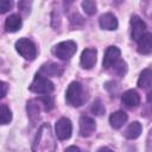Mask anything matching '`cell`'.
I'll return each instance as SVG.
<instances>
[{
	"mask_svg": "<svg viewBox=\"0 0 152 152\" xmlns=\"http://www.w3.org/2000/svg\"><path fill=\"white\" fill-rule=\"evenodd\" d=\"M65 99L69 104L74 107H80L84 102V95H83V87L80 82H71L66 89Z\"/></svg>",
	"mask_w": 152,
	"mask_h": 152,
	"instance_id": "1",
	"label": "cell"
},
{
	"mask_svg": "<svg viewBox=\"0 0 152 152\" xmlns=\"http://www.w3.org/2000/svg\"><path fill=\"white\" fill-rule=\"evenodd\" d=\"M53 83L44 75L37 74L30 84V90L36 94H50L53 91Z\"/></svg>",
	"mask_w": 152,
	"mask_h": 152,
	"instance_id": "2",
	"label": "cell"
},
{
	"mask_svg": "<svg viewBox=\"0 0 152 152\" xmlns=\"http://www.w3.org/2000/svg\"><path fill=\"white\" fill-rule=\"evenodd\" d=\"M76 50H77V45L74 40H65V42H62L55 46L53 53L59 59L66 61V59H70L75 55Z\"/></svg>",
	"mask_w": 152,
	"mask_h": 152,
	"instance_id": "3",
	"label": "cell"
},
{
	"mask_svg": "<svg viewBox=\"0 0 152 152\" xmlns=\"http://www.w3.org/2000/svg\"><path fill=\"white\" fill-rule=\"evenodd\" d=\"M15 49L25 59H28V61L34 59L37 55V49L34 43L27 38H20L15 43Z\"/></svg>",
	"mask_w": 152,
	"mask_h": 152,
	"instance_id": "4",
	"label": "cell"
},
{
	"mask_svg": "<svg viewBox=\"0 0 152 152\" xmlns=\"http://www.w3.org/2000/svg\"><path fill=\"white\" fill-rule=\"evenodd\" d=\"M55 131H56V135L59 140H66L71 137V132H72V125L71 121L66 118H61L55 126Z\"/></svg>",
	"mask_w": 152,
	"mask_h": 152,
	"instance_id": "5",
	"label": "cell"
},
{
	"mask_svg": "<svg viewBox=\"0 0 152 152\" xmlns=\"http://www.w3.org/2000/svg\"><path fill=\"white\" fill-rule=\"evenodd\" d=\"M131 26H132V39L138 42L139 38L145 33L146 24L140 17L132 15L131 17Z\"/></svg>",
	"mask_w": 152,
	"mask_h": 152,
	"instance_id": "6",
	"label": "cell"
},
{
	"mask_svg": "<svg viewBox=\"0 0 152 152\" xmlns=\"http://www.w3.org/2000/svg\"><path fill=\"white\" fill-rule=\"evenodd\" d=\"M120 50L116 46H109L106 52H104V57H103V68L104 69H109L112 68L119 59H120Z\"/></svg>",
	"mask_w": 152,
	"mask_h": 152,
	"instance_id": "7",
	"label": "cell"
},
{
	"mask_svg": "<svg viewBox=\"0 0 152 152\" xmlns=\"http://www.w3.org/2000/svg\"><path fill=\"white\" fill-rule=\"evenodd\" d=\"M96 55H97L96 49L88 48V49L83 50V52L81 55V65H82V68L83 69H91L96 63Z\"/></svg>",
	"mask_w": 152,
	"mask_h": 152,
	"instance_id": "8",
	"label": "cell"
},
{
	"mask_svg": "<svg viewBox=\"0 0 152 152\" xmlns=\"http://www.w3.org/2000/svg\"><path fill=\"white\" fill-rule=\"evenodd\" d=\"M96 129L94 119L89 116H82L80 120V133L82 137H90Z\"/></svg>",
	"mask_w": 152,
	"mask_h": 152,
	"instance_id": "9",
	"label": "cell"
},
{
	"mask_svg": "<svg viewBox=\"0 0 152 152\" xmlns=\"http://www.w3.org/2000/svg\"><path fill=\"white\" fill-rule=\"evenodd\" d=\"M138 52L141 55H148L152 52V33L145 32L138 40Z\"/></svg>",
	"mask_w": 152,
	"mask_h": 152,
	"instance_id": "10",
	"label": "cell"
},
{
	"mask_svg": "<svg viewBox=\"0 0 152 152\" xmlns=\"http://www.w3.org/2000/svg\"><path fill=\"white\" fill-rule=\"evenodd\" d=\"M121 101H122V103L126 107L133 108V107H137L140 103V96H139V94H138L137 90L131 89V90H127V91H125L122 94Z\"/></svg>",
	"mask_w": 152,
	"mask_h": 152,
	"instance_id": "11",
	"label": "cell"
},
{
	"mask_svg": "<svg viewBox=\"0 0 152 152\" xmlns=\"http://www.w3.org/2000/svg\"><path fill=\"white\" fill-rule=\"evenodd\" d=\"M64 71V68L59 64H56V63H48V64H44L42 65V68L39 69V72L40 75H44V76H61Z\"/></svg>",
	"mask_w": 152,
	"mask_h": 152,
	"instance_id": "12",
	"label": "cell"
},
{
	"mask_svg": "<svg viewBox=\"0 0 152 152\" xmlns=\"http://www.w3.org/2000/svg\"><path fill=\"white\" fill-rule=\"evenodd\" d=\"M100 21V26L101 28L103 30H109V31H113V30H116L118 28V19L114 14L112 13H106V14H102L99 19Z\"/></svg>",
	"mask_w": 152,
	"mask_h": 152,
	"instance_id": "13",
	"label": "cell"
},
{
	"mask_svg": "<svg viewBox=\"0 0 152 152\" xmlns=\"http://www.w3.org/2000/svg\"><path fill=\"white\" fill-rule=\"evenodd\" d=\"M128 116L127 114L124 112V110H118L115 113H112L110 116H109V124L113 128L115 129H119L120 127L124 126V124L127 121Z\"/></svg>",
	"mask_w": 152,
	"mask_h": 152,
	"instance_id": "14",
	"label": "cell"
},
{
	"mask_svg": "<svg viewBox=\"0 0 152 152\" xmlns=\"http://www.w3.org/2000/svg\"><path fill=\"white\" fill-rule=\"evenodd\" d=\"M40 106H42V102L39 99L38 100H31L27 102V114H28V118L31 119L32 122H36V120L38 119Z\"/></svg>",
	"mask_w": 152,
	"mask_h": 152,
	"instance_id": "15",
	"label": "cell"
},
{
	"mask_svg": "<svg viewBox=\"0 0 152 152\" xmlns=\"http://www.w3.org/2000/svg\"><path fill=\"white\" fill-rule=\"evenodd\" d=\"M21 27V18L18 14L10 15L5 21V28L7 32H15Z\"/></svg>",
	"mask_w": 152,
	"mask_h": 152,
	"instance_id": "16",
	"label": "cell"
},
{
	"mask_svg": "<svg viewBox=\"0 0 152 152\" xmlns=\"http://www.w3.org/2000/svg\"><path fill=\"white\" fill-rule=\"evenodd\" d=\"M141 131H142L141 124L138 122V121H134V122L129 124V126L126 128L124 134H125V137L127 139H137L141 134Z\"/></svg>",
	"mask_w": 152,
	"mask_h": 152,
	"instance_id": "17",
	"label": "cell"
},
{
	"mask_svg": "<svg viewBox=\"0 0 152 152\" xmlns=\"http://www.w3.org/2000/svg\"><path fill=\"white\" fill-rule=\"evenodd\" d=\"M138 86L140 88H147L152 86V69H144L139 76Z\"/></svg>",
	"mask_w": 152,
	"mask_h": 152,
	"instance_id": "18",
	"label": "cell"
},
{
	"mask_svg": "<svg viewBox=\"0 0 152 152\" xmlns=\"http://www.w3.org/2000/svg\"><path fill=\"white\" fill-rule=\"evenodd\" d=\"M0 119H1V125H7L12 120V112L6 104H1L0 107Z\"/></svg>",
	"mask_w": 152,
	"mask_h": 152,
	"instance_id": "19",
	"label": "cell"
},
{
	"mask_svg": "<svg viewBox=\"0 0 152 152\" xmlns=\"http://www.w3.org/2000/svg\"><path fill=\"white\" fill-rule=\"evenodd\" d=\"M82 8H83V11H84L88 15H93V14L96 13L97 6H96L95 0H83V2H82Z\"/></svg>",
	"mask_w": 152,
	"mask_h": 152,
	"instance_id": "20",
	"label": "cell"
},
{
	"mask_svg": "<svg viewBox=\"0 0 152 152\" xmlns=\"http://www.w3.org/2000/svg\"><path fill=\"white\" fill-rule=\"evenodd\" d=\"M113 70H114V72H115L116 75L124 76V75L126 74V71H127V64H126L124 61L119 59V61L113 65Z\"/></svg>",
	"mask_w": 152,
	"mask_h": 152,
	"instance_id": "21",
	"label": "cell"
},
{
	"mask_svg": "<svg viewBox=\"0 0 152 152\" xmlns=\"http://www.w3.org/2000/svg\"><path fill=\"white\" fill-rule=\"evenodd\" d=\"M31 7H32V0H20L18 4L19 11L24 15H27L31 12Z\"/></svg>",
	"mask_w": 152,
	"mask_h": 152,
	"instance_id": "22",
	"label": "cell"
},
{
	"mask_svg": "<svg viewBox=\"0 0 152 152\" xmlns=\"http://www.w3.org/2000/svg\"><path fill=\"white\" fill-rule=\"evenodd\" d=\"M39 100H40V102H42V106H43V108H44V110H45V112H49V110H51V109L53 108V106H55L53 99H52L51 96H49V95H46V96H43V97H39Z\"/></svg>",
	"mask_w": 152,
	"mask_h": 152,
	"instance_id": "23",
	"label": "cell"
},
{
	"mask_svg": "<svg viewBox=\"0 0 152 152\" xmlns=\"http://www.w3.org/2000/svg\"><path fill=\"white\" fill-rule=\"evenodd\" d=\"M104 110H106V108L102 104V102L100 100H95L94 103H93V106H91V112L95 115H102L104 113Z\"/></svg>",
	"mask_w": 152,
	"mask_h": 152,
	"instance_id": "24",
	"label": "cell"
},
{
	"mask_svg": "<svg viewBox=\"0 0 152 152\" xmlns=\"http://www.w3.org/2000/svg\"><path fill=\"white\" fill-rule=\"evenodd\" d=\"M13 7V1L12 0H0V12L6 13Z\"/></svg>",
	"mask_w": 152,
	"mask_h": 152,
	"instance_id": "25",
	"label": "cell"
},
{
	"mask_svg": "<svg viewBox=\"0 0 152 152\" xmlns=\"http://www.w3.org/2000/svg\"><path fill=\"white\" fill-rule=\"evenodd\" d=\"M1 89H2V91H1L0 97H5V95H6V93H7V84H6L5 82H1Z\"/></svg>",
	"mask_w": 152,
	"mask_h": 152,
	"instance_id": "26",
	"label": "cell"
},
{
	"mask_svg": "<svg viewBox=\"0 0 152 152\" xmlns=\"http://www.w3.org/2000/svg\"><path fill=\"white\" fill-rule=\"evenodd\" d=\"M146 97H147V101L152 103V89H151V90L147 93V96H146Z\"/></svg>",
	"mask_w": 152,
	"mask_h": 152,
	"instance_id": "27",
	"label": "cell"
},
{
	"mask_svg": "<svg viewBox=\"0 0 152 152\" xmlns=\"http://www.w3.org/2000/svg\"><path fill=\"white\" fill-rule=\"evenodd\" d=\"M66 151H80V148L76 146H70V147H66Z\"/></svg>",
	"mask_w": 152,
	"mask_h": 152,
	"instance_id": "28",
	"label": "cell"
},
{
	"mask_svg": "<svg viewBox=\"0 0 152 152\" xmlns=\"http://www.w3.org/2000/svg\"><path fill=\"white\" fill-rule=\"evenodd\" d=\"M65 2H71V1H74V0H64Z\"/></svg>",
	"mask_w": 152,
	"mask_h": 152,
	"instance_id": "29",
	"label": "cell"
}]
</instances>
